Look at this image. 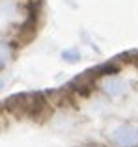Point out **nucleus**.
I'll list each match as a JSON object with an SVG mask.
<instances>
[{
  "mask_svg": "<svg viewBox=\"0 0 138 147\" xmlns=\"http://www.w3.org/2000/svg\"><path fill=\"white\" fill-rule=\"evenodd\" d=\"M62 58H64V60H67V61H76L78 52H76V50H66V52L62 54Z\"/></svg>",
  "mask_w": 138,
  "mask_h": 147,
  "instance_id": "nucleus-4",
  "label": "nucleus"
},
{
  "mask_svg": "<svg viewBox=\"0 0 138 147\" xmlns=\"http://www.w3.org/2000/svg\"><path fill=\"white\" fill-rule=\"evenodd\" d=\"M121 86H123V84H121V80H120V78H114V76H112V78H108L105 84H103L105 91H106V93H110L112 97H114V95H118V93H120Z\"/></svg>",
  "mask_w": 138,
  "mask_h": 147,
  "instance_id": "nucleus-2",
  "label": "nucleus"
},
{
  "mask_svg": "<svg viewBox=\"0 0 138 147\" xmlns=\"http://www.w3.org/2000/svg\"><path fill=\"white\" fill-rule=\"evenodd\" d=\"M9 54H11V50H9V45H6V43H0V69H2L4 65L7 63V60H9Z\"/></svg>",
  "mask_w": 138,
  "mask_h": 147,
  "instance_id": "nucleus-3",
  "label": "nucleus"
},
{
  "mask_svg": "<svg viewBox=\"0 0 138 147\" xmlns=\"http://www.w3.org/2000/svg\"><path fill=\"white\" fill-rule=\"evenodd\" d=\"M88 147H101V145H88Z\"/></svg>",
  "mask_w": 138,
  "mask_h": 147,
  "instance_id": "nucleus-5",
  "label": "nucleus"
},
{
  "mask_svg": "<svg viewBox=\"0 0 138 147\" xmlns=\"http://www.w3.org/2000/svg\"><path fill=\"white\" fill-rule=\"evenodd\" d=\"M112 140L120 147H136L138 145V130L133 125H120L114 129Z\"/></svg>",
  "mask_w": 138,
  "mask_h": 147,
  "instance_id": "nucleus-1",
  "label": "nucleus"
}]
</instances>
